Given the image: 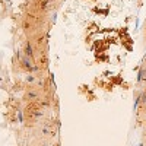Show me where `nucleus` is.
Masks as SVG:
<instances>
[{"label":"nucleus","mask_w":146,"mask_h":146,"mask_svg":"<svg viewBox=\"0 0 146 146\" xmlns=\"http://www.w3.org/2000/svg\"><path fill=\"white\" fill-rule=\"evenodd\" d=\"M139 104H140V95L139 96H136V100H135V104H133V110H137V107H139Z\"/></svg>","instance_id":"4"},{"label":"nucleus","mask_w":146,"mask_h":146,"mask_svg":"<svg viewBox=\"0 0 146 146\" xmlns=\"http://www.w3.org/2000/svg\"><path fill=\"white\" fill-rule=\"evenodd\" d=\"M25 54L29 57V58H32L34 57V51H32V45L29 44V42H27V45H25Z\"/></svg>","instance_id":"1"},{"label":"nucleus","mask_w":146,"mask_h":146,"mask_svg":"<svg viewBox=\"0 0 146 146\" xmlns=\"http://www.w3.org/2000/svg\"><path fill=\"white\" fill-rule=\"evenodd\" d=\"M145 79H146V70H145V69H140L139 73H137V82L140 83V82H143Z\"/></svg>","instance_id":"2"},{"label":"nucleus","mask_w":146,"mask_h":146,"mask_svg":"<svg viewBox=\"0 0 146 146\" xmlns=\"http://www.w3.org/2000/svg\"><path fill=\"white\" fill-rule=\"evenodd\" d=\"M139 23H140V19L136 18V28H139Z\"/></svg>","instance_id":"9"},{"label":"nucleus","mask_w":146,"mask_h":146,"mask_svg":"<svg viewBox=\"0 0 146 146\" xmlns=\"http://www.w3.org/2000/svg\"><path fill=\"white\" fill-rule=\"evenodd\" d=\"M22 64L25 66L27 69H29V70H32V69H34L32 62H31V60H28V58H22Z\"/></svg>","instance_id":"3"},{"label":"nucleus","mask_w":146,"mask_h":146,"mask_svg":"<svg viewBox=\"0 0 146 146\" xmlns=\"http://www.w3.org/2000/svg\"><path fill=\"white\" fill-rule=\"evenodd\" d=\"M28 98L29 100H36V98H38V94H36V92H28Z\"/></svg>","instance_id":"5"},{"label":"nucleus","mask_w":146,"mask_h":146,"mask_svg":"<svg viewBox=\"0 0 146 146\" xmlns=\"http://www.w3.org/2000/svg\"><path fill=\"white\" fill-rule=\"evenodd\" d=\"M56 21H57V13H53V18H51V22H53V23H56Z\"/></svg>","instance_id":"7"},{"label":"nucleus","mask_w":146,"mask_h":146,"mask_svg":"<svg viewBox=\"0 0 146 146\" xmlns=\"http://www.w3.org/2000/svg\"><path fill=\"white\" fill-rule=\"evenodd\" d=\"M18 120H19V123H23V113L21 110H18Z\"/></svg>","instance_id":"6"},{"label":"nucleus","mask_w":146,"mask_h":146,"mask_svg":"<svg viewBox=\"0 0 146 146\" xmlns=\"http://www.w3.org/2000/svg\"><path fill=\"white\" fill-rule=\"evenodd\" d=\"M27 80H28V82H34V80H35V78L29 75V76H27Z\"/></svg>","instance_id":"8"}]
</instances>
